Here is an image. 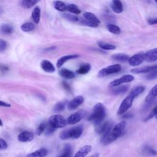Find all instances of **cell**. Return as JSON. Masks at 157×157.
Returning <instances> with one entry per match:
<instances>
[{
	"instance_id": "cell-1",
	"label": "cell",
	"mask_w": 157,
	"mask_h": 157,
	"mask_svg": "<svg viewBox=\"0 0 157 157\" xmlns=\"http://www.w3.org/2000/svg\"><path fill=\"white\" fill-rule=\"evenodd\" d=\"M105 116V109L101 103L96 104L93 109L92 113L88 118V121H93L96 126L101 123Z\"/></svg>"
},
{
	"instance_id": "cell-2",
	"label": "cell",
	"mask_w": 157,
	"mask_h": 157,
	"mask_svg": "<svg viewBox=\"0 0 157 157\" xmlns=\"http://www.w3.org/2000/svg\"><path fill=\"white\" fill-rule=\"evenodd\" d=\"M83 126L78 125L73 127L69 129L63 131L59 135V137L62 140H66L69 138L71 139H78L79 138L83 132Z\"/></svg>"
},
{
	"instance_id": "cell-3",
	"label": "cell",
	"mask_w": 157,
	"mask_h": 157,
	"mask_svg": "<svg viewBox=\"0 0 157 157\" xmlns=\"http://www.w3.org/2000/svg\"><path fill=\"white\" fill-rule=\"evenodd\" d=\"M48 123L55 129L61 128L66 125L67 121L61 115H53L49 118Z\"/></svg>"
},
{
	"instance_id": "cell-4",
	"label": "cell",
	"mask_w": 157,
	"mask_h": 157,
	"mask_svg": "<svg viewBox=\"0 0 157 157\" xmlns=\"http://www.w3.org/2000/svg\"><path fill=\"white\" fill-rule=\"evenodd\" d=\"M134 98H135L133 96L129 94V95L126 96L120 104L117 111V114L120 115L125 113L132 106Z\"/></svg>"
},
{
	"instance_id": "cell-5",
	"label": "cell",
	"mask_w": 157,
	"mask_h": 157,
	"mask_svg": "<svg viewBox=\"0 0 157 157\" xmlns=\"http://www.w3.org/2000/svg\"><path fill=\"white\" fill-rule=\"evenodd\" d=\"M121 67L118 64L110 65V66H109L106 67H104V68L101 69L99 71L98 75L101 77H105V76L112 74L117 73L121 71Z\"/></svg>"
},
{
	"instance_id": "cell-6",
	"label": "cell",
	"mask_w": 157,
	"mask_h": 157,
	"mask_svg": "<svg viewBox=\"0 0 157 157\" xmlns=\"http://www.w3.org/2000/svg\"><path fill=\"white\" fill-rule=\"evenodd\" d=\"M86 112L84 110H80L71 115L67 119V123L69 124H74L78 123L85 116Z\"/></svg>"
},
{
	"instance_id": "cell-7",
	"label": "cell",
	"mask_w": 157,
	"mask_h": 157,
	"mask_svg": "<svg viewBox=\"0 0 157 157\" xmlns=\"http://www.w3.org/2000/svg\"><path fill=\"white\" fill-rule=\"evenodd\" d=\"M134 77L132 75L127 74V75L122 76L121 77H120L119 78H117V79L112 81L111 82L109 83V86L110 87H115V86H119L123 83L131 82L132 80H134Z\"/></svg>"
},
{
	"instance_id": "cell-8",
	"label": "cell",
	"mask_w": 157,
	"mask_h": 157,
	"mask_svg": "<svg viewBox=\"0 0 157 157\" xmlns=\"http://www.w3.org/2000/svg\"><path fill=\"white\" fill-rule=\"evenodd\" d=\"M112 123L109 121H107L103 123H101L98 125H97L95 131L98 134L102 136L109 132L112 129Z\"/></svg>"
},
{
	"instance_id": "cell-9",
	"label": "cell",
	"mask_w": 157,
	"mask_h": 157,
	"mask_svg": "<svg viewBox=\"0 0 157 157\" xmlns=\"http://www.w3.org/2000/svg\"><path fill=\"white\" fill-rule=\"evenodd\" d=\"M126 126V121H121L117 124H116L114 127L111 129L112 135L116 138H118L123 133Z\"/></svg>"
},
{
	"instance_id": "cell-10",
	"label": "cell",
	"mask_w": 157,
	"mask_h": 157,
	"mask_svg": "<svg viewBox=\"0 0 157 157\" xmlns=\"http://www.w3.org/2000/svg\"><path fill=\"white\" fill-rule=\"evenodd\" d=\"M145 60L144 53H137L129 58L128 62L131 66H137L140 65Z\"/></svg>"
},
{
	"instance_id": "cell-11",
	"label": "cell",
	"mask_w": 157,
	"mask_h": 157,
	"mask_svg": "<svg viewBox=\"0 0 157 157\" xmlns=\"http://www.w3.org/2000/svg\"><path fill=\"white\" fill-rule=\"evenodd\" d=\"M83 102L84 98L81 95L77 96L69 102L67 104V108L70 110H74L77 109L79 105H80Z\"/></svg>"
},
{
	"instance_id": "cell-12",
	"label": "cell",
	"mask_w": 157,
	"mask_h": 157,
	"mask_svg": "<svg viewBox=\"0 0 157 157\" xmlns=\"http://www.w3.org/2000/svg\"><path fill=\"white\" fill-rule=\"evenodd\" d=\"M155 70H157V65L136 67L131 69V72L133 74H142V73H148L150 71H155Z\"/></svg>"
},
{
	"instance_id": "cell-13",
	"label": "cell",
	"mask_w": 157,
	"mask_h": 157,
	"mask_svg": "<svg viewBox=\"0 0 157 157\" xmlns=\"http://www.w3.org/2000/svg\"><path fill=\"white\" fill-rule=\"evenodd\" d=\"M34 138V135L32 132L27 131L20 132L18 136V140L21 142H26L31 141Z\"/></svg>"
},
{
	"instance_id": "cell-14",
	"label": "cell",
	"mask_w": 157,
	"mask_h": 157,
	"mask_svg": "<svg viewBox=\"0 0 157 157\" xmlns=\"http://www.w3.org/2000/svg\"><path fill=\"white\" fill-rule=\"evenodd\" d=\"M145 60L147 62H154L157 60V48L147 51L145 54Z\"/></svg>"
},
{
	"instance_id": "cell-15",
	"label": "cell",
	"mask_w": 157,
	"mask_h": 157,
	"mask_svg": "<svg viewBox=\"0 0 157 157\" xmlns=\"http://www.w3.org/2000/svg\"><path fill=\"white\" fill-rule=\"evenodd\" d=\"M111 129L105 133V134L102 136V137L101 139V142L104 145H107L113 141H115L117 139L112 135Z\"/></svg>"
},
{
	"instance_id": "cell-16",
	"label": "cell",
	"mask_w": 157,
	"mask_h": 157,
	"mask_svg": "<svg viewBox=\"0 0 157 157\" xmlns=\"http://www.w3.org/2000/svg\"><path fill=\"white\" fill-rule=\"evenodd\" d=\"M41 68L46 72H53L55 71V68L53 64L48 60H43L40 63Z\"/></svg>"
},
{
	"instance_id": "cell-17",
	"label": "cell",
	"mask_w": 157,
	"mask_h": 157,
	"mask_svg": "<svg viewBox=\"0 0 157 157\" xmlns=\"http://www.w3.org/2000/svg\"><path fill=\"white\" fill-rule=\"evenodd\" d=\"M110 7L113 12L117 13H121L123 12V4L121 0H112Z\"/></svg>"
},
{
	"instance_id": "cell-18",
	"label": "cell",
	"mask_w": 157,
	"mask_h": 157,
	"mask_svg": "<svg viewBox=\"0 0 157 157\" xmlns=\"http://www.w3.org/2000/svg\"><path fill=\"white\" fill-rule=\"evenodd\" d=\"M91 148L92 147L91 145H86L80 148L74 157H85L91 151Z\"/></svg>"
},
{
	"instance_id": "cell-19",
	"label": "cell",
	"mask_w": 157,
	"mask_h": 157,
	"mask_svg": "<svg viewBox=\"0 0 157 157\" xmlns=\"http://www.w3.org/2000/svg\"><path fill=\"white\" fill-rule=\"evenodd\" d=\"M79 55H65L63 56L61 58H59L56 63V66L57 67L59 68L61 67L64 63H65L67 61L69 60V59H74L76 58L77 57H78Z\"/></svg>"
},
{
	"instance_id": "cell-20",
	"label": "cell",
	"mask_w": 157,
	"mask_h": 157,
	"mask_svg": "<svg viewBox=\"0 0 157 157\" xmlns=\"http://www.w3.org/2000/svg\"><path fill=\"white\" fill-rule=\"evenodd\" d=\"M156 97H157V84L155 85L148 92L147 96L145 98V102H152Z\"/></svg>"
},
{
	"instance_id": "cell-21",
	"label": "cell",
	"mask_w": 157,
	"mask_h": 157,
	"mask_svg": "<svg viewBox=\"0 0 157 157\" xmlns=\"http://www.w3.org/2000/svg\"><path fill=\"white\" fill-rule=\"evenodd\" d=\"M48 153V151L45 148H40L34 152L28 155L27 157H45Z\"/></svg>"
},
{
	"instance_id": "cell-22",
	"label": "cell",
	"mask_w": 157,
	"mask_h": 157,
	"mask_svg": "<svg viewBox=\"0 0 157 157\" xmlns=\"http://www.w3.org/2000/svg\"><path fill=\"white\" fill-rule=\"evenodd\" d=\"M59 75L67 79H71L75 77V75L74 72L71 70L67 69H62L59 71Z\"/></svg>"
},
{
	"instance_id": "cell-23",
	"label": "cell",
	"mask_w": 157,
	"mask_h": 157,
	"mask_svg": "<svg viewBox=\"0 0 157 157\" xmlns=\"http://www.w3.org/2000/svg\"><path fill=\"white\" fill-rule=\"evenodd\" d=\"M40 0H20V5L25 9H29L36 5Z\"/></svg>"
},
{
	"instance_id": "cell-24",
	"label": "cell",
	"mask_w": 157,
	"mask_h": 157,
	"mask_svg": "<svg viewBox=\"0 0 157 157\" xmlns=\"http://www.w3.org/2000/svg\"><path fill=\"white\" fill-rule=\"evenodd\" d=\"M112 58L113 60L120 61V62H126L129 60V56L128 55L124 53H117L114 54L112 56Z\"/></svg>"
},
{
	"instance_id": "cell-25",
	"label": "cell",
	"mask_w": 157,
	"mask_h": 157,
	"mask_svg": "<svg viewBox=\"0 0 157 157\" xmlns=\"http://www.w3.org/2000/svg\"><path fill=\"white\" fill-rule=\"evenodd\" d=\"M31 17L36 23H38L39 22L40 18V9L38 6H36L33 10Z\"/></svg>"
},
{
	"instance_id": "cell-26",
	"label": "cell",
	"mask_w": 157,
	"mask_h": 157,
	"mask_svg": "<svg viewBox=\"0 0 157 157\" xmlns=\"http://www.w3.org/2000/svg\"><path fill=\"white\" fill-rule=\"evenodd\" d=\"M129 89L128 85H122L118 87H117L112 90V93L114 95H119L124 93Z\"/></svg>"
},
{
	"instance_id": "cell-27",
	"label": "cell",
	"mask_w": 157,
	"mask_h": 157,
	"mask_svg": "<svg viewBox=\"0 0 157 157\" xmlns=\"http://www.w3.org/2000/svg\"><path fill=\"white\" fill-rule=\"evenodd\" d=\"M91 69V65L89 63H85L80 66V67L76 71V72L78 74H86Z\"/></svg>"
},
{
	"instance_id": "cell-28",
	"label": "cell",
	"mask_w": 157,
	"mask_h": 157,
	"mask_svg": "<svg viewBox=\"0 0 157 157\" xmlns=\"http://www.w3.org/2000/svg\"><path fill=\"white\" fill-rule=\"evenodd\" d=\"M98 44L99 47L105 50H113L116 48V47L111 44L102 42V41H99L98 42Z\"/></svg>"
},
{
	"instance_id": "cell-29",
	"label": "cell",
	"mask_w": 157,
	"mask_h": 157,
	"mask_svg": "<svg viewBox=\"0 0 157 157\" xmlns=\"http://www.w3.org/2000/svg\"><path fill=\"white\" fill-rule=\"evenodd\" d=\"M53 6L55 9L60 12H64L67 9L66 5L61 1H55L53 2Z\"/></svg>"
},
{
	"instance_id": "cell-30",
	"label": "cell",
	"mask_w": 157,
	"mask_h": 157,
	"mask_svg": "<svg viewBox=\"0 0 157 157\" xmlns=\"http://www.w3.org/2000/svg\"><path fill=\"white\" fill-rule=\"evenodd\" d=\"M145 88L144 86H138L134 88V89H132L129 94L133 96L134 98H136L138 95L142 93L145 90Z\"/></svg>"
},
{
	"instance_id": "cell-31",
	"label": "cell",
	"mask_w": 157,
	"mask_h": 157,
	"mask_svg": "<svg viewBox=\"0 0 157 157\" xmlns=\"http://www.w3.org/2000/svg\"><path fill=\"white\" fill-rule=\"evenodd\" d=\"M1 31L6 34H11L13 32V27L8 24H4L1 26Z\"/></svg>"
},
{
	"instance_id": "cell-32",
	"label": "cell",
	"mask_w": 157,
	"mask_h": 157,
	"mask_svg": "<svg viewBox=\"0 0 157 157\" xmlns=\"http://www.w3.org/2000/svg\"><path fill=\"white\" fill-rule=\"evenodd\" d=\"M107 28L110 33H113L114 34H120L121 33L120 28L118 26L113 24L108 25L107 26Z\"/></svg>"
},
{
	"instance_id": "cell-33",
	"label": "cell",
	"mask_w": 157,
	"mask_h": 157,
	"mask_svg": "<svg viewBox=\"0 0 157 157\" xmlns=\"http://www.w3.org/2000/svg\"><path fill=\"white\" fill-rule=\"evenodd\" d=\"M83 17L85 18L88 20H90L91 21H93V22H95L98 24H99L100 23V21L99 20L93 13H91V12H85L83 13Z\"/></svg>"
},
{
	"instance_id": "cell-34",
	"label": "cell",
	"mask_w": 157,
	"mask_h": 157,
	"mask_svg": "<svg viewBox=\"0 0 157 157\" xmlns=\"http://www.w3.org/2000/svg\"><path fill=\"white\" fill-rule=\"evenodd\" d=\"M34 29V25L30 22H26L23 23L21 26V29L24 32H29Z\"/></svg>"
},
{
	"instance_id": "cell-35",
	"label": "cell",
	"mask_w": 157,
	"mask_h": 157,
	"mask_svg": "<svg viewBox=\"0 0 157 157\" xmlns=\"http://www.w3.org/2000/svg\"><path fill=\"white\" fill-rule=\"evenodd\" d=\"M67 9L71 13H74L75 15H78L79 13H80L81 11L80 10L78 9V7L74 4H70L67 6Z\"/></svg>"
},
{
	"instance_id": "cell-36",
	"label": "cell",
	"mask_w": 157,
	"mask_h": 157,
	"mask_svg": "<svg viewBox=\"0 0 157 157\" xmlns=\"http://www.w3.org/2000/svg\"><path fill=\"white\" fill-rule=\"evenodd\" d=\"M80 23L83 25L90 26V27H93V28L98 27V25H99V24H98L95 22L91 21L90 20H88L86 18H82L81 20H80Z\"/></svg>"
},
{
	"instance_id": "cell-37",
	"label": "cell",
	"mask_w": 157,
	"mask_h": 157,
	"mask_svg": "<svg viewBox=\"0 0 157 157\" xmlns=\"http://www.w3.org/2000/svg\"><path fill=\"white\" fill-rule=\"evenodd\" d=\"M71 147L69 144H66L63 149V153L58 157H71Z\"/></svg>"
},
{
	"instance_id": "cell-38",
	"label": "cell",
	"mask_w": 157,
	"mask_h": 157,
	"mask_svg": "<svg viewBox=\"0 0 157 157\" xmlns=\"http://www.w3.org/2000/svg\"><path fill=\"white\" fill-rule=\"evenodd\" d=\"M62 17L66 19L67 20H69L70 21H78V17L75 15H72L69 13H63L61 14Z\"/></svg>"
},
{
	"instance_id": "cell-39",
	"label": "cell",
	"mask_w": 157,
	"mask_h": 157,
	"mask_svg": "<svg viewBox=\"0 0 157 157\" xmlns=\"http://www.w3.org/2000/svg\"><path fill=\"white\" fill-rule=\"evenodd\" d=\"M145 78L148 80H152L157 78V70L152 71L148 72V74L145 75Z\"/></svg>"
},
{
	"instance_id": "cell-40",
	"label": "cell",
	"mask_w": 157,
	"mask_h": 157,
	"mask_svg": "<svg viewBox=\"0 0 157 157\" xmlns=\"http://www.w3.org/2000/svg\"><path fill=\"white\" fill-rule=\"evenodd\" d=\"M47 123H45V122H43L42 123H40L39 126L37 128L36 131V133L37 135L39 136L43 132H44L45 129V126H46Z\"/></svg>"
},
{
	"instance_id": "cell-41",
	"label": "cell",
	"mask_w": 157,
	"mask_h": 157,
	"mask_svg": "<svg viewBox=\"0 0 157 157\" xmlns=\"http://www.w3.org/2000/svg\"><path fill=\"white\" fill-rule=\"evenodd\" d=\"M65 103L63 102H58L54 107V110L56 112H61L64 109Z\"/></svg>"
},
{
	"instance_id": "cell-42",
	"label": "cell",
	"mask_w": 157,
	"mask_h": 157,
	"mask_svg": "<svg viewBox=\"0 0 157 157\" xmlns=\"http://www.w3.org/2000/svg\"><path fill=\"white\" fill-rule=\"evenodd\" d=\"M55 128H53V126H52L50 124H49L48 123H47L46 124V126H45V134L48 135V134H52L53 132H54Z\"/></svg>"
},
{
	"instance_id": "cell-43",
	"label": "cell",
	"mask_w": 157,
	"mask_h": 157,
	"mask_svg": "<svg viewBox=\"0 0 157 157\" xmlns=\"http://www.w3.org/2000/svg\"><path fill=\"white\" fill-rule=\"evenodd\" d=\"M157 113V105L156 107H155L153 110H151V112H150V113L144 119V121H147L150 119H151V118H153L154 116L156 115V114Z\"/></svg>"
},
{
	"instance_id": "cell-44",
	"label": "cell",
	"mask_w": 157,
	"mask_h": 157,
	"mask_svg": "<svg viewBox=\"0 0 157 157\" xmlns=\"http://www.w3.org/2000/svg\"><path fill=\"white\" fill-rule=\"evenodd\" d=\"M7 42L2 39H0V52H4L7 47Z\"/></svg>"
},
{
	"instance_id": "cell-45",
	"label": "cell",
	"mask_w": 157,
	"mask_h": 157,
	"mask_svg": "<svg viewBox=\"0 0 157 157\" xmlns=\"http://www.w3.org/2000/svg\"><path fill=\"white\" fill-rule=\"evenodd\" d=\"M7 148V144L6 141L0 138V149L3 150V149H6Z\"/></svg>"
},
{
	"instance_id": "cell-46",
	"label": "cell",
	"mask_w": 157,
	"mask_h": 157,
	"mask_svg": "<svg viewBox=\"0 0 157 157\" xmlns=\"http://www.w3.org/2000/svg\"><path fill=\"white\" fill-rule=\"evenodd\" d=\"M145 151H147L148 153L151 155H157V152L155 150L151 148V147H147L145 148Z\"/></svg>"
},
{
	"instance_id": "cell-47",
	"label": "cell",
	"mask_w": 157,
	"mask_h": 157,
	"mask_svg": "<svg viewBox=\"0 0 157 157\" xmlns=\"http://www.w3.org/2000/svg\"><path fill=\"white\" fill-rule=\"evenodd\" d=\"M148 23L150 25H156L157 24V18H149L148 20Z\"/></svg>"
},
{
	"instance_id": "cell-48",
	"label": "cell",
	"mask_w": 157,
	"mask_h": 157,
	"mask_svg": "<svg viewBox=\"0 0 157 157\" xmlns=\"http://www.w3.org/2000/svg\"><path fill=\"white\" fill-rule=\"evenodd\" d=\"M0 107H10L11 105L2 101H0Z\"/></svg>"
},
{
	"instance_id": "cell-49",
	"label": "cell",
	"mask_w": 157,
	"mask_h": 157,
	"mask_svg": "<svg viewBox=\"0 0 157 157\" xmlns=\"http://www.w3.org/2000/svg\"><path fill=\"white\" fill-rule=\"evenodd\" d=\"M62 84H63V87L65 88V90H66L68 91H71V87H70V86L67 84V83H66V82H63L62 83Z\"/></svg>"
},
{
	"instance_id": "cell-50",
	"label": "cell",
	"mask_w": 157,
	"mask_h": 157,
	"mask_svg": "<svg viewBox=\"0 0 157 157\" xmlns=\"http://www.w3.org/2000/svg\"><path fill=\"white\" fill-rule=\"evenodd\" d=\"M0 70L2 72H6L9 70V67L6 65H0Z\"/></svg>"
},
{
	"instance_id": "cell-51",
	"label": "cell",
	"mask_w": 157,
	"mask_h": 157,
	"mask_svg": "<svg viewBox=\"0 0 157 157\" xmlns=\"http://www.w3.org/2000/svg\"><path fill=\"white\" fill-rule=\"evenodd\" d=\"M132 117V115L130 113H125L123 116V118H131Z\"/></svg>"
},
{
	"instance_id": "cell-52",
	"label": "cell",
	"mask_w": 157,
	"mask_h": 157,
	"mask_svg": "<svg viewBox=\"0 0 157 157\" xmlns=\"http://www.w3.org/2000/svg\"><path fill=\"white\" fill-rule=\"evenodd\" d=\"M90 157H99V153H95L94 155H93L91 156Z\"/></svg>"
},
{
	"instance_id": "cell-53",
	"label": "cell",
	"mask_w": 157,
	"mask_h": 157,
	"mask_svg": "<svg viewBox=\"0 0 157 157\" xmlns=\"http://www.w3.org/2000/svg\"><path fill=\"white\" fill-rule=\"evenodd\" d=\"M0 126H2V122L1 119H0Z\"/></svg>"
},
{
	"instance_id": "cell-54",
	"label": "cell",
	"mask_w": 157,
	"mask_h": 157,
	"mask_svg": "<svg viewBox=\"0 0 157 157\" xmlns=\"http://www.w3.org/2000/svg\"><path fill=\"white\" fill-rule=\"evenodd\" d=\"M155 1L156 2H157V0H155Z\"/></svg>"
},
{
	"instance_id": "cell-55",
	"label": "cell",
	"mask_w": 157,
	"mask_h": 157,
	"mask_svg": "<svg viewBox=\"0 0 157 157\" xmlns=\"http://www.w3.org/2000/svg\"><path fill=\"white\" fill-rule=\"evenodd\" d=\"M155 116H156V118H157V113H156V115H155Z\"/></svg>"
}]
</instances>
